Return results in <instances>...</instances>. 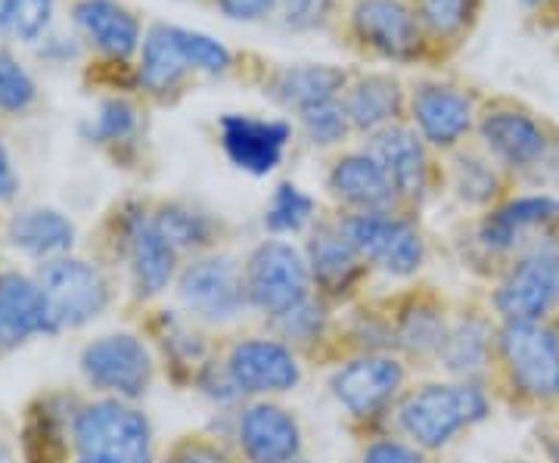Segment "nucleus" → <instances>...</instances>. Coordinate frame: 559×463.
<instances>
[{"mask_svg":"<svg viewBox=\"0 0 559 463\" xmlns=\"http://www.w3.org/2000/svg\"><path fill=\"white\" fill-rule=\"evenodd\" d=\"M495 407L520 420H554L559 411V327L554 321H500L485 377Z\"/></svg>","mask_w":559,"mask_h":463,"instance_id":"obj_1","label":"nucleus"},{"mask_svg":"<svg viewBox=\"0 0 559 463\" xmlns=\"http://www.w3.org/2000/svg\"><path fill=\"white\" fill-rule=\"evenodd\" d=\"M94 259L103 262L119 281L128 308L146 311L159 305L178 281L183 259L178 249L162 237L153 222L150 200H121L97 230Z\"/></svg>","mask_w":559,"mask_h":463,"instance_id":"obj_2","label":"nucleus"},{"mask_svg":"<svg viewBox=\"0 0 559 463\" xmlns=\"http://www.w3.org/2000/svg\"><path fill=\"white\" fill-rule=\"evenodd\" d=\"M476 141L503 165L520 190H550L559 183V124L535 106L491 94L481 97Z\"/></svg>","mask_w":559,"mask_h":463,"instance_id":"obj_3","label":"nucleus"},{"mask_svg":"<svg viewBox=\"0 0 559 463\" xmlns=\"http://www.w3.org/2000/svg\"><path fill=\"white\" fill-rule=\"evenodd\" d=\"M495 399L485 383L473 380H414L389 414L385 432L417 444L439 458L444 448L457 442L469 429L481 426L495 414Z\"/></svg>","mask_w":559,"mask_h":463,"instance_id":"obj_4","label":"nucleus"},{"mask_svg":"<svg viewBox=\"0 0 559 463\" xmlns=\"http://www.w3.org/2000/svg\"><path fill=\"white\" fill-rule=\"evenodd\" d=\"M559 234V197L544 190H520L495 209L473 215L460 252L463 268L476 274L479 286L491 281L503 264L544 237Z\"/></svg>","mask_w":559,"mask_h":463,"instance_id":"obj_5","label":"nucleus"},{"mask_svg":"<svg viewBox=\"0 0 559 463\" xmlns=\"http://www.w3.org/2000/svg\"><path fill=\"white\" fill-rule=\"evenodd\" d=\"M156 426L143 404L79 392L69 417L66 463H156Z\"/></svg>","mask_w":559,"mask_h":463,"instance_id":"obj_6","label":"nucleus"},{"mask_svg":"<svg viewBox=\"0 0 559 463\" xmlns=\"http://www.w3.org/2000/svg\"><path fill=\"white\" fill-rule=\"evenodd\" d=\"M417 380V370L395 352H373L336 364L326 377L330 399L342 411L345 429L364 442L389 426V414Z\"/></svg>","mask_w":559,"mask_h":463,"instance_id":"obj_7","label":"nucleus"},{"mask_svg":"<svg viewBox=\"0 0 559 463\" xmlns=\"http://www.w3.org/2000/svg\"><path fill=\"white\" fill-rule=\"evenodd\" d=\"M218 361L237 404L252 399H286L305 383L308 370L299 352L261 323L255 330L237 327L224 333Z\"/></svg>","mask_w":559,"mask_h":463,"instance_id":"obj_8","label":"nucleus"},{"mask_svg":"<svg viewBox=\"0 0 559 463\" xmlns=\"http://www.w3.org/2000/svg\"><path fill=\"white\" fill-rule=\"evenodd\" d=\"M377 299L385 314L392 352L411 364L417 377L423 370H436L454 314V296L439 283L417 277Z\"/></svg>","mask_w":559,"mask_h":463,"instance_id":"obj_9","label":"nucleus"},{"mask_svg":"<svg viewBox=\"0 0 559 463\" xmlns=\"http://www.w3.org/2000/svg\"><path fill=\"white\" fill-rule=\"evenodd\" d=\"M79 377L91 395L143 404L159 383L162 364L140 330H116L81 345Z\"/></svg>","mask_w":559,"mask_h":463,"instance_id":"obj_10","label":"nucleus"},{"mask_svg":"<svg viewBox=\"0 0 559 463\" xmlns=\"http://www.w3.org/2000/svg\"><path fill=\"white\" fill-rule=\"evenodd\" d=\"M171 299L183 318L215 333H230L249 314L242 289V262L230 249H215L187 259Z\"/></svg>","mask_w":559,"mask_h":463,"instance_id":"obj_11","label":"nucleus"},{"mask_svg":"<svg viewBox=\"0 0 559 463\" xmlns=\"http://www.w3.org/2000/svg\"><path fill=\"white\" fill-rule=\"evenodd\" d=\"M333 212L345 237L358 249L360 259L370 264L373 274L407 283L417 281L423 268L429 264V237L414 212Z\"/></svg>","mask_w":559,"mask_h":463,"instance_id":"obj_12","label":"nucleus"},{"mask_svg":"<svg viewBox=\"0 0 559 463\" xmlns=\"http://www.w3.org/2000/svg\"><path fill=\"white\" fill-rule=\"evenodd\" d=\"M240 262L246 305L259 323L280 321L308 299H314V281L299 242L264 237L246 249Z\"/></svg>","mask_w":559,"mask_h":463,"instance_id":"obj_13","label":"nucleus"},{"mask_svg":"<svg viewBox=\"0 0 559 463\" xmlns=\"http://www.w3.org/2000/svg\"><path fill=\"white\" fill-rule=\"evenodd\" d=\"M44 299L57 323V333H79L106 318L121 299L119 281L112 271L91 256H62L53 262L35 264Z\"/></svg>","mask_w":559,"mask_h":463,"instance_id":"obj_14","label":"nucleus"},{"mask_svg":"<svg viewBox=\"0 0 559 463\" xmlns=\"http://www.w3.org/2000/svg\"><path fill=\"white\" fill-rule=\"evenodd\" d=\"M481 289L500 321H554L559 311V234L522 249Z\"/></svg>","mask_w":559,"mask_h":463,"instance_id":"obj_15","label":"nucleus"},{"mask_svg":"<svg viewBox=\"0 0 559 463\" xmlns=\"http://www.w3.org/2000/svg\"><path fill=\"white\" fill-rule=\"evenodd\" d=\"M301 252L308 259L314 296L333 311H342L370 296V283L377 274L345 237L336 212H320L318 222L305 230Z\"/></svg>","mask_w":559,"mask_h":463,"instance_id":"obj_16","label":"nucleus"},{"mask_svg":"<svg viewBox=\"0 0 559 463\" xmlns=\"http://www.w3.org/2000/svg\"><path fill=\"white\" fill-rule=\"evenodd\" d=\"M360 146L380 162L382 171L399 193L404 212L419 215L423 205L436 193H444V162L441 156L411 128V121L389 124L377 134L364 138Z\"/></svg>","mask_w":559,"mask_h":463,"instance_id":"obj_17","label":"nucleus"},{"mask_svg":"<svg viewBox=\"0 0 559 463\" xmlns=\"http://www.w3.org/2000/svg\"><path fill=\"white\" fill-rule=\"evenodd\" d=\"M345 22L360 50L380 60L419 62L436 50L407 0H352Z\"/></svg>","mask_w":559,"mask_h":463,"instance_id":"obj_18","label":"nucleus"},{"mask_svg":"<svg viewBox=\"0 0 559 463\" xmlns=\"http://www.w3.org/2000/svg\"><path fill=\"white\" fill-rule=\"evenodd\" d=\"M479 103L481 97L451 81H417L407 91V121L439 156H448L476 138Z\"/></svg>","mask_w":559,"mask_h":463,"instance_id":"obj_19","label":"nucleus"},{"mask_svg":"<svg viewBox=\"0 0 559 463\" xmlns=\"http://www.w3.org/2000/svg\"><path fill=\"white\" fill-rule=\"evenodd\" d=\"M230 442L242 463H296L308 448L299 411L283 399H252L237 404Z\"/></svg>","mask_w":559,"mask_h":463,"instance_id":"obj_20","label":"nucleus"},{"mask_svg":"<svg viewBox=\"0 0 559 463\" xmlns=\"http://www.w3.org/2000/svg\"><path fill=\"white\" fill-rule=\"evenodd\" d=\"M498 327L500 318L488 305V296L481 286H473V289L454 296V314H451L448 340L441 345L436 370H441V377H451V380L485 383L491 355H495Z\"/></svg>","mask_w":559,"mask_h":463,"instance_id":"obj_21","label":"nucleus"},{"mask_svg":"<svg viewBox=\"0 0 559 463\" xmlns=\"http://www.w3.org/2000/svg\"><path fill=\"white\" fill-rule=\"evenodd\" d=\"M57 323L35 271L0 268V358L38 340H57Z\"/></svg>","mask_w":559,"mask_h":463,"instance_id":"obj_22","label":"nucleus"},{"mask_svg":"<svg viewBox=\"0 0 559 463\" xmlns=\"http://www.w3.org/2000/svg\"><path fill=\"white\" fill-rule=\"evenodd\" d=\"M441 162H444V190L473 215H481L510 200L513 193H520V183L503 171V165L476 138L457 146L454 153L441 156Z\"/></svg>","mask_w":559,"mask_h":463,"instance_id":"obj_23","label":"nucleus"},{"mask_svg":"<svg viewBox=\"0 0 559 463\" xmlns=\"http://www.w3.org/2000/svg\"><path fill=\"white\" fill-rule=\"evenodd\" d=\"M323 187L340 212H389L401 209L399 193L382 171V165L364 146L340 150L330 165Z\"/></svg>","mask_w":559,"mask_h":463,"instance_id":"obj_24","label":"nucleus"},{"mask_svg":"<svg viewBox=\"0 0 559 463\" xmlns=\"http://www.w3.org/2000/svg\"><path fill=\"white\" fill-rule=\"evenodd\" d=\"M221 146L227 159L249 175H271L283 162V153L293 141V124L283 119H255L230 112L218 121Z\"/></svg>","mask_w":559,"mask_h":463,"instance_id":"obj_25","label":"nucleus"},{"mask_svg":"<svg viewBox=\"0 0 559 463\" xmlns=\"http://www.w3.org/2000/svg\"><path fill=\"white\" fill-rule=\"evenodd\" d=\"M342 106L355 128V138L364 141L389 124L407 121V87L392 72H360L348 81Z\"/></svg>","mask_w":559,"mask_h":463,"instance_id":"obj_26","label":"nucleus"},{"mask_svg":"<svg viewBox=\"0 0 559 463\" xmlns=\"http://www.w3.org/2000/svg\"><path fill=\"white\" fill-rule=\"evenodd\" d=\"M150 212L153 222L162 230V237L178 249V256L187 262L202 252H215V249H227L230 242V224L221 215L202 209L190 200H150Z\"/></svg>","mask_w":559,"mask_h":463,"instance_id":"obj_27","label":"nucleus"},{"mask_svg":"<svg viewBox=\"0 0 559 463\" xmlns=\"http://www.w3.org/2000/svg\"><path fill=\"white\" fill-rule=\"evenodd\" d=\"M3 240L10 249H16L22 259L44 264L72 256L79 230L69 215H62L60 209L50 205H28L13 212L3 224Z\"/></svg>","mask_w":559,"mask_h":463,"instance_id":"obj_28","label":"nucleus"},{"mask_svg":"<svg viewBox=\"0 0 559 463\" xmlns=\"http://www.w3.org/2000/svg\"><path fill=\"white\" fill-rule=\"evenodd\" d=\"M72 22L81 38L109 62H128L140 54V20L119 0H75Z\"/></svg>","mask_w":559,"mask_h":463,"instance_id":"obj_29","label":"nucleus"},{"mask_svg":"<svg viewBox=\"0 0 559 463\" xmlns=\"http://www.w3.org/2000/svg\"><path fill=\"white\" fill-rule=\"evenodd\" d=\"M352 81V72L342 66L326 62H296L277 66L264 75V94L277 103L280 109L299 116L305 109L326 100H340Z\"/></svg>","mask_w":559,"mask_h":463,"instance_id":"obj_30","label":"nucleus"},{"mask_svg":"<svg viewBox=\"0 0 559 463\" xmlns=\"http://www.w3.org/2000/svg\"><path fill=\"white\" fill-rule=\"evenodd\" d=\"M193 72V66L187 62L175 38V25H153L146 32V38L140 44V62L134 69V87L143 91L153 100L168 103L183 94L187 81Z\"/></svg>","mask_w":559,"mask_h":463,"instance_id":"obj_31","label":"nucleus"},{"mask_svg":"<svg viewBox=\"0 0 559 463\" xmlns=\"http://www.w3.org/2000/svg\"><path fill=\"white\" fill-rule=\"evenodd\" d=\"M336 318H340V311H333L330 305H323L314 296L301 308L289 311L286 318L261 323V327L274 330L283 343L293 345L308 367L333 370L336 367Z\"/></svg>","mask_w":559,"mask_h":463,"instance_id":"obj_32","label":"nucleus"},{"mask_svg":"<svg viewBox=\"0 0 559 463\" xmlns=\"http://www.w3.org/2000/svg\"><path fill=\"white\" fill-rule=\"evenodd\" d=\"M423 22L436 50H457L473 35L481 16V0H407Z\"/></svg>","mask_w":559,"mask_h":463,"instance_id":"obj_33","label":"nucleus"},{"mask_svg":"<svg viewBox=\"0 0 559 463\" xmlns=\"http://www.w3.org/2000/svg\"><path fill=\"white\" fill-rule=\"evenodd\" d=\"M140 138V109L124 97H106L97 106V116L84 124V141L106 150H128Z\"/></svg>","mask_w":559,"mask_h":463,"instance_id":"obj_34","label":"nucleus"},{"mask_svg":"<svg viewBox=\"0 0 559 463\" xmlns=\"http://www.w3.org/2000/svg\"><path fill=\"white\" fill-rule=\"evenodd\" d=\"M318 202L293 181H283L277 183L274 197L264 209V227L271 230V237H296V234L305 237V230L318 222Z\"/></svg>","mask_w":559,"mask_h":463,"instance_id":"obj_35","label":"nucleus"},{"mask_svg":"<svg viewBox=\"0 0 559 463\" xmlns=\"http://www.w3.org/2000/svg\"><path fill=\"white\" fill-rule=\"evenodd\" d=\"M296 121H299V134L305 138V143L314 150H336L340 153L348 146V141H355V128L348 121L342 97L305 109L296 116Z\"/></svg>","mask_w":559,"mask_h":463,"instance_id":"obj_36","label":"nucleus"},{"mask_svg":"<svg viewBox=\"0 0 559 463\" xmlns=\"http://www.w3.org/2000/svg\"><path fill=\"white\" fill-rule=\"evenodd\" d=\"M156 463H242L230 439L212 429H187L159 448Z\"/></svg>","mask_w":559,"mask_h":463,"instance_id":"obj_37","label":"nucleus"},{"mask_svg":"<svg viewBox=\"0 0 559 463\" xmlns=\"http://www.w3.org/2000/svg\"><path fill=\"white\" fill-rule=\"evenodd\" d=\"M53 20V0H0V35L35 44Z\"/></svg>","mask_w":559,"mask_h":463,"instance_id":"obj_38","label":"nucleus"},{"mask_svg":"<svg viewBox=\"0 0 559 463\" xmlns=\"http://www.w3.org/2000/svg\"><path fill=\"white\" fill-rule=\"evenodd\" d=\"M175 38H178L187 62L193 66V72L218 79V75H227L234 69V54L221 40L212 38V35H202V32H190V28L175 25Z\"/></svg>","mask_w":559,"mask_h":463,"instance_id":"obj_39","label":"nucleus"},{"mask_svg":"<svg viewBox=\"0 0 559 463\" xmlns=\"http://www.w3.org/2000/svg\"><path fill=\"white\" fill-rule=\"evenodd\" d=\"M35 100H38L35 79L25 72V66L10 50H0V112L20 116Z\"/></svg>","mask_w":559,"mask_h":463,"instance_id":"obj_40","label":"nucleus"},{"mask_svg":"<svg viewBox=\"0 0 559 463\" xmlns=\"http://www.w3.org/2000/svg\"><path fill=\"white\" fill-rule=\"evenodd\" d=\"M358 463H441L436 454L404 442L395 432H380L358 442Z\"/></svg>","mask_w":559,"mask_h":463,"instance_id":"obj_41","label":"nucleus"},{"mask_svg":"<svg viewBox=\"0 0 559 463\" xmlns=\"http://www.w3.org/2000/svg\"><path fill=\"white\" fill-rule=\"evenodd\" d=\"M336 0H280L277 16L289 32H318L333 22Z\"/></svg>","mask_w":559,"mask_h":463,"instance_id":"obj_42","label":"nucleus"},{"mask_svg":"<svg viewBox=\"0 0 559 463\" xmlns=\"http://www.w3.org/2000/svg\"><path fill=\"white\" fill-rule=\"evenodd\" d=\"M227 20L261 22L277 13L280 0H212Z\"/></svg>","mask_w":559,"mask_h":463,"instance_id":"obj_43","label":"nucleus"},{"mask_svg":"<svg viewBox=\"0 0 559 463\" xmlns=\"http://www.w3.org/2000/svg\"><path fill=\"white\" fill-rule=\"evenodd\" d=\"M16 193H20V175H16V168H13L10 153L0 146V205L16 200Z\"/></svg>","mask_w":559,"mask_h":463,"instance_id":"obj_44","label":"nucleus"},{"mask_svg":"<svg viewBox=\"0 0 559 463\" xmlns=\"http://www.w3.org/2000/svg\"><path fill=\"white\" fill-rule=\"evenodd\" d=\"M44 44H40V57L50 62H69L79 57V44L72 38H40Z\"/></svg>","mask_w":559,"mask_h":463,"instance_id":"obj_45","label":"nucleus"},{"mask_svg":"<svg viewBox=\"0 0 559 463\" xmlns=\"http://www.w3.org/2000/svg\"><path fill=\"white\" fill-rule=\"evenodd\" d=\"M528 13H535L544 25H554V16H559V0H520Z\"/></svg>","mask_w":559,"mask_h":463,"instance_id":"obj_46","label":"nucleus"},{"mask_svg":"<svg viewBox=\"0 0 559 463\" xmlns=\"http://www.w3.org/2000/svg\"><path fill=\"white\" fill-rule=\"evenodd\" d=\"M0 463H25L22 461V448L10 436L0 432Z\"/></svg>","mask_w":559,"mask_h":463,"instance_id":"obj_47","label":"nucleus"},{"mask_svg":"<svg viewBox=\"0 0 559 463\" xmlns=\"http://www.w3.org/2000/svg\"><path fill=\"white\" fill-rule=\"evenodd\" d=\"M550 424H554V426H557V429H559V411H557V417H554V420H550Z\"/></svg>","mask_w":559,"mask_h":463,"instance_id":"obj_48","label":"nucleus"},{"mask_svg":"<svg viewBox=\"0 0 559 463\" xmlns=\"http://www.w3.org/2000/svg\"><path fill=\"white\" fill-rule=\"evenodd\" d=\"M296 463H311V461H308V458H301V461H296Z\"/></svg>","mask_w":559,"mask_h":463,"instance_id":"obj_49","label":"nucleus"},{"mask_svg":"<svg viewBox=\"0 0 559 463\" xmlns=\"http://www.w3.org/2000/svg\"><path fill=\"white\" fill-rule=\"evenodd\" d=\"M554 323H557V327H559V311H557V318H554Z\"/></svg>","mask_w":559,"mask_h":463,"instance_id":"obj_50","label":"nucleus"}]
</instances>
